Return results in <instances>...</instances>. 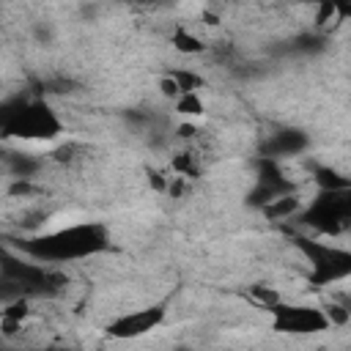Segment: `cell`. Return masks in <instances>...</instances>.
Instances as JSON below:
<instances>
[{
	"label": "cell",
	"instance_id": "obj_2",
	"mask_svg": "<svg viewBox=\"0 0 351 351\" xmlns=\"http://www.w3.org/2000/svg\"><path fill=\"white\" fill-rule=\"evenodd\" d=\"M60 132L63 123L47 101H22L0 134L19 140H55Z\"/></svg>",
	"mask_w": 351,
	"mask_h": 351
},
{
	"label": "cell",
	"instance_id": "obj_24",
	"mask_svg": "<svg viewBox=\"0 0 351 351\" xmlns=\"http://www.w3.org/2000/svg\"><path fill=\"white\" fill-rule=\"evenodd\" d=\"M74 151H77L74 145H60V148H55V154H52V156H55L58 162H69V159L74 156Z\"/></svg>",
	"mask_w": 351,
	"mask_h": 351
},
{
	"label": "cell",
	"instance_id": "obj_13",
	"mask_svg": "<svg viewBox=\"0 0 351 351\" xmlns=\"http://www.w3.org/2000/svg\"><path fill=\"white\" fill-rule=\"evenodd\" d=\"M315 181H318L321 189H348L351 186V181L346 176L335 173L332 167H318L315 170Z\"/></svg>",
	"mask_w": 351,
	"mask_h": 351
},
{
	"label": "cell",
	"instance_id": "obj_8",
	"mask_svg": "<svg viewBox=\"0 0 351 351\" xmlns=\"http://www.w3.org/2000/svg\"><path fill=\"white\" fill-rule=\"evenodd\" d=\"M299 197L293 195V192H285V195H277V197H271L266 206H263V214L269 217V219H288V217H293L296 211H299Z\"/></svg>",
	"mask_w": 351,
	"mask_h": 351
},
{
	"label": "cell",
	"instance_id": "obj_11",
	"mask_svg": "<svg viewBox=\"0 0 351 351\" xmlns=\"http://www.w3.org/2000/svg\"><path fill=\"white\" fill-rule=\"evenodd\" d=\"M173 170L178 176H186V178H197L200 176V165H197V154L195 151H178L173 156Z\"/></svg>",
	"mask_w": 351,
	"mask_h": 351
},
{
	"label": "cell",
	"instance_id": "obj_15",
	"mask_svg": "<svg viewBox=\"0 0 351 351\" xmlns=\"http://www.w3.org/2000/svg\"><path fill=\"white\" fill-rule=\"evenodd\" d=\"M176 112H181V115H203V99L197 96V90L181 93L176 99Z\"/></svg>",
	"mask_w": 351,
	"mask_h": 351
},
{
	"label": "cell",
	"instance_id": "obj_6",
	"mask_svg": "<svg viewBox=\"0 0 351 351\" xmlns=\"http://www.w3.org/2000/svg\"><path fill=\"white\" fill-rule=\"evenodd\" d=\"M165 318V307L156 304V307H145V310H134V313H126L121 318H115L110 326H107V335L110 337H118V340H129V337H140V335H148L151 329H156Z\"/></svg>",
	"mask_w": 351,
	"mask_h": 351
},
{
	"label": "cell",
	"instance_id": "obj_12",
	"mask_svg": "<svg viewBox=\"0 0 351 351\" xmlns=\"http://www.w3.org/2000/svg\"><path fill=\"white\" fill-rule=\"evenodd\" d=\"M340 14H337V3L335 0H318V11H315V27L318 30H326V27H335L340 25Z\"/></svg>",
	"mask_w": 351,
	"mask_h": 351
},
{
	"label": "cell",
	"instance_id": "obj_20",
	"mask_svg": "<svg viewBox=\"0 0 351 351\" xmlns=\"http://www.w3.org/2000/svg\"><path fill=\"white\" fill-rule=\"evenodd\" d=\"M33 192H36V186L30 184V178H16V181L8 186V195H11V197H19V195L25 197V195H33Z\"/></svg>",
	"mask_w": 351,
	"mask_h": 351
},
{
	"label": "cell",
	"instance_id": "obj_5",
	"mask_svg": "<svg viewBox=\"0 0 351 351\" xmlns=\"http://www.w3.org/2000/svg\"><path fill=\"white\" fill-rule=\"evenodd\" d=\"M271 326L285 335H315L329 329V318L318 307H299V304H271Z\"/></svg>",
	"mask_w": 351,
	"mask_h": 351
},
{
	"label": "cell",
	"instance_id": "obj_14",
	"mask_svg": "<svg viewBox=\"0 0 351 351\" xmlns=\"http://www.w3.org/2000/svg\"><path fill=\"white\" fill-rule=\"evenodd\" d=\"M170 77L176 80V85H178V90H181V93H192V90L203 88V77H200V74H195V71H189V69H176Z\"/></svg>",
	"mask_w": 351,
	"mask_h": 351
},
{
	"label": "cell",
	"instance_id": "obj_3",
	"mask_svg": "<svg viewBox=\"0 0 351 351\" xmlns=\"http://www.w3.org/2000/svg\"><path fill=\"white\" fill-rule=\"evenodd\" d=\"M302 222L315 228L318 233L337 236L351 222V186L348 189H321L318 197L304 208Z\"/></svg>",
	"mask_w": 351,
	"mask_h": 351
},
{
	"label": "cell",
	"instance_id": "obj_1",
	"mask_svg": "<svg viewBox=\"0 0 351 351\" xmlns=\"http://www.w3.org/2000/svg\"><path fill=\"white\" fill-rule=\"evenodd\" d=\"M16 247L33 261H47V263L77 261V258H88L107 250V230L99 222H82V225L60 228L55 233L16 241Z\"/></svg>",
	"mask_w": 351,
	"mask_h": 351
},
{
	"label": "cell",
	"instance_id": "obj_17",
	"mask_svg": "<svg viewBox=\"0 0 351 351\" xmlns=\"http://www.w3.org/2000/svg\"><path fill=\"white\" fill-rule=\"evenodd\" d=\"M252 296H255V302H258V304H263L266 310H269L271 304H277V302H280L277 291H271V288H266V285H252Z\"/></svg>",
	"mask_w": 351,
	"mask_h": 351
},
{
	"label": "cell",
	"instance_id": "obj_4",
	"mask_svg": "<svg viewBox=\"0 0 351 351\" xmlns=\"http://www.w3.org/2000/svg\"><path fill=\"white\" fill-rule=\"evenodd\" d=\"M296 247L307 255L310 261V282L315 285H329L335 280H346L351 274V255L343 247H332L326 241L315 239H296Z\"/></svg>",
	"mask_w": 351,
	"mask_h": 351
},
{
	"label": "cell",
	"instance_id": "obj_23",
	"mask_svg": "<svg viewBox=\"0 0 351 351\" xmlns=\"http://www.w3.org/2000/svg\"><path fill=\"white\" fill-rule=\"evenodd\" d=\"M148 184H151L156 192H165V189H167V181H165V176H162L159 170H151V173H148Z\"/></svg>",
	"mask_w": 351,
	"mask_h": 351
},
{
	"label": "cell",
	"instance_id": "obj_7",
	"mask_svg": "<svg viewBox=\"0 0 351 351\" xmlns=\"http://www.w3.org/2000/svg\"><path fill=\"white\" fill-rule=\"evenodd\" d=\"M307 148V134L299 129H280L261 145V156H293Z\"/></svg>",
	"mask_w": 351,
	"mask_h": 351
},
{
	"label": "cell",
	"instance_id": "obj_10",
	"mask_svg": "<svg viewBox=\"0 0 351 351\" xmlns=\"http://www.w3.org/2000/svg\"><path fill=\"white\" fill-rule=\"evenodd\" d=\"M173 47H176L178 52H184V55H197V52L206 49V44H203L195 33H189V30H184V27H178V30L173 33Z\"/></svg>",
	"mask_w": 351,
	"mask_h": 351
},
{
	"label": "cell",
	"instance_id": "obj_19",
	"mask_svg": "<svg viewBox=\"0 0 351 351\" xmlns=\"http://www.w3.org/2000/svg\"><path fill=\"white\" fill-rule=\"evenodd\" d=\"M22 101H25L22 96H14V99H5V101H0V132H3V126L8 123V118L16 112V107H19Z\"/></svg>",
	"mask_w": 351,
	"mask_h": 351
},
{
	"label": "cell",
	"instance_id": "obj_21",
	"mask_svg": "<svg viewBox=\"0 0 351 351\" xmlns=\"http://www.w3.org/2000/svg\"><path fill=\"white\" fill-rule=\"evenodd\" d=\"M159 90H162L165 99H178V96H181V90H178V85H176V80H173L170 74L159 80Z\"/></svg>",
	"mask_w": 351,
	"mask_h": 351
},
{
	"label": "cell",
	"instance_id": "obj_16",
	"mask_svg": "<svg viewBox=\"0 0 351 351\" xmlns=\"http://www.w3.org/2000/svg\"><path fill=\"white\" fill-rule=\"evenodd\" d=\"M19 296H27L25 285L16 282L14 277L0 274V304H8V302H14V299H19Z\"/></svg>",
	"mask_w": 351,
	"mask_h": 351
},
{
	"label": "cell",
	"instance_id": "obj_22",
	"mask_svg": "<svg viewBox=\"0 0 351 351\" xmlns=\"http://www.w3.org/2000/svg\"><path fill=\"white\" fill-rule=\"evenodd\" d=\"M19 329H22V321H16V318H8V315H0V332H3L5 337H14Z\"/></svg>",
	"mask_w": 351,
	"mask_h": 351
},
{
	"label": "cell",
	"instance_id": "obj_18",
	"mask_svg": "<svg viewBox=\"0 0 351 351\" xmlns=\"http://www.w3.org/2000/svg\"><path fill=\"white\" fill-rule=\"evenodd\" d=\"M326 318H329V324L346 326V324H348V318H351V313H348V307H346V304H329Z\"/></svg>",
	"mask_w": 351,
	"mask_h": 351
},
{
	"label": "cell",
	"instance_id": "obj_25",
	"mask_svg": "<svg viewBox=\"0 0 351 351\" xmlns=\"http://www.w3.org/2000/svg\"><path fill=\"white\" fill-rule=\"evenodd\" d=\"M176 134H178L181 140H192V137L197 134V126H192V123H181V126L176 129Z\"/></svg>",
	"mask_w": 351,
	"mask_h": 351
},
{
	"label": "cell",
	"instance_id": "obj_9",
	"mask_svg": "<svg viewBox=\"0 0 351 351\" xmlns=\"http://www.w3.org/2000/svg\"><path fill=\"white\" fill-rule=\"evenodd\" d=\"M8 167L16 178H33L41 167V162L36 156H27V154H8Z\"/></svg>",
	"mask_w": 351,
	"mask_h": 351
}]
</instances>
